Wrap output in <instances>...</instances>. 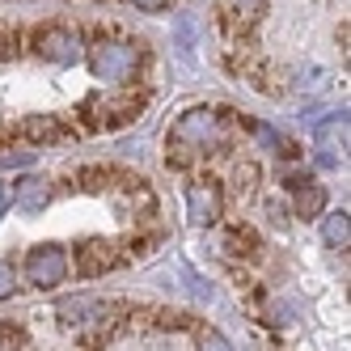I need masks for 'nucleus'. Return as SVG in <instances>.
<instances>
[{"instance_id":"nucleus-1","label":"nucleus","mask_w":351,"mask_h":351,"mask_svg":"<svg viewBox=\"0 0 351 351\" xmlns=\"http://www.w3.org/2000/svg\"><path fill=\"white\" fill-rule=\"evenodd\" d=\"M140 64H144V56H140V47H132V43L102 38V43L89 47V68H93V77L106 81V85L132 81L136 72H140Z\"/></svg>"},{"instance_id":"nucleus-2","label":"nucleus","mask_w":351,"mask_h":351,"mask_svg":"<svg viewBox=\"0 0 351 351\" xmlns=\"http://www.w3.org/2000/svg\"><path fill=\"white\" fill-rule=\"evenodd\" d=\"M173 144H182V148H216L220 140H224V119L216 114V110H208V106H195V110H186L178 123H173V136H169Z\"/></svg>"},{"instance_id":"nucleus-3","label":"nucleus","mask_w":351,"mask_h":351,"mask_svg":"<svg viewBox=\"0 0 351 351\" xmlns=\"http://www.w3.org/2000/svg\"><path fill=\"white\" fill-rule=\"evenodd\" d=\"M26 280L34 288H43V292L60 288L68 280V254H64V245H56V241L34 245L30 254H26Z\"/></svg>"},{"instance_id":"nucleus-4","label":"nucleus","mask_w":351,"mask_h":351,"mask_svg":"<svg viewBox=\"0 0 351 351\" xmlns=\"http://www.w3.org/2000/svg\"><path fill=\"white\" fill-rule=\"evenodd\" d=\"M220 208H224L220 182L199 178V182L186 186V216H191V224H212V220L220 216Z\"/></svg>"},{"instance_id":"nucleus-5","label":"nucleus","mask_w":351,"mask_h":351,"mask_svg":"<svg viewBox=\"0 0 351 351\" xmlns=\"http://www.w3.org/2000/svg\"><path fill=\"white\" fill-rule=\"evenodd\" d=\"M38 51L51 60V64H77L81 56H85V47H81V34L77 30H64V26H56V30H43V38H38Z\"/></svg>"},{"instance_id":"nucleus-6","label":"nucleus","mask_w":351,"mask_h":351,"mask_svg":"<svg viewBox=\"0 0 351 351\" xmlns=\"http://www.w3.org/2000/svg\"><path fill=\"white\" fill-rule=\"evenodd\" d=\"M347 144V114H335V119H326L322 128H317V161L322 165H339V148Z\"/></svg>"},{"instance_id":"nucleus-7","label":"nucleus","mask_w":351,"mask_h":351,"mask_svg":"<svg viewBox=\"0 0 351 351\" xmlns=\"http://www.w3.org/2000/svg\"><path fill=\"white\" fill-rule=\"evenodd\" d=\"M13 204L26 212V216H38L47 204H51V182L38 178V173H30V178H21L17 182V195H13Z\"/></svg>"},{"instance_id":"nucleus-8","label":"nucleus","mask_w":351,"mask_h":351,"mask_svg":"<svg viewBox=\"0 0 351 351\" xmlns=\"http://www.w3.org/2000/svg\"><path fill=\"white\" fill-rule=\"evenodd\" d=\"M322 237H326V245H330V250H347L351 224H347V212H343V208H335V212L322 216Z\"/></svg>"},{"instance_id":"nucleus-9","label":"nucleus","mask_w":351,"mask_h":351,"mask_svg":"<svg viewBox=\"0 0 351 351\" xmlns=\"http://www.w3.org/2000/svg\"><path fill=\"white\" fill-rule=\"evenodd\" d=\"M173 34H178V56L191 60L195 43H199V17H195V13H182L178 21H173Z\"/></svg>"},{"instance_id":"nucleus-10","label":"nucleus","mask_w":351,"mask_h":351,"mask_svg":"<svg viewBox=\"0 0 351 351\" xmlns=\"http://www.w3.org/2000/svg\"><path fill=\"white\" fill-rule=\"evenodd\" d=\"M322 204H326L322 186H300V195H296V212H300V216H317Z\"/></svg>"},{"instance_id":"nucleus-11","label":"nucleus","mask_w":351,"mask_h":351,"mask_svg":"<svg viewBox=\"0 0 351 351\" xmlns=\"http://www.w3.org/2000/svg\"><path fill=\"white\" fill-rule=\"evenodd\" d=\"M13 292H17V271H13V263L0 258V300H9Z\"/></svg>"},{"instance_id":"nucleus-12","label":"nucleus","mask_w":351,"mask_h":351,"mask_svg":"<svg viewBox=\"0 0 351 351\" xmlns=\"http://www.w3.org/2000/svg\"><path fill=\"white\" fill-rule=\"evenodd\" d=\"M199 351H233V343L224 335H204V343H199Z\"/></svg>"},{"instance_id":"nucleus-13","label":"nucleus","mask_w":351,"mask_h":351,"mask_svg":"<svg viewBox=\"0 0 351 351\" xmlns=\"http://www.w3.org/2000/svg\"><path fill=\"white\" fill-rule=\"evenodd\" d=\"M34 161V148L30 153H9V157H0V169H17V165H30Z\"/></svg>"},{"instance_id":"nucleus-14","label":"nucleus","mask_w":351,"mask_h":351,"mask_svg":"<svg viewBox=\"0 0 351 351\" xmlns=\"http://www.w3.org/2000/svg\"><path fill=\"white\" fill-rule=\"evenodd\" d=\"M0 351H26V343L17 330H0Z\"/></svg>"},{"instance_id":"nucleus-15","label":"nucleus","mask_w":351,"mask_h":351,"mask_svg":"<svg viewBox=\"0 0 351 351\" xmlns=\"http://www.w3.org/2000/svg\"><path fill=\"white\" fill-rule=\"evenodd\" d=\"M132 5H140L144 13H161V9L169 5V0H132Z\"/></svg>"},{"instance_id":"nucleus-16","label":"nucleus","mask_w":351,"mask_h":351,"mask_svg":"<svg viewBox=\"0 0 351 351\" xmlns=\"http://www.w3.org/2000/svg\"><path fill=\"white\" fill-rule=\"evenodd\" d=\"M13 208V186H5V182H0V216H5Z\"/></svg>"},{"instance_id":"nucleus-17","label":"nucleus","mask_w":351,"mask_h":351,"mask_svg":"<svg viewBox=\"0 0 351 351\" xmlns=\"http://www.w3.org/2000/svg\"><path fill=\"white\" fill-rule=\"evenodd\" d=\"M237 5H254V0H237Z\"/></svg>"}]
</instances>
